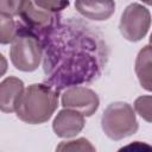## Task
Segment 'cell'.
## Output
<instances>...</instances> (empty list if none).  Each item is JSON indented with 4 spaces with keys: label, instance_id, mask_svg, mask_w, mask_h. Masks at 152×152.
Masks as SVG:
<instances>
[{
    "label": "cell",
    "instance_id": "obj_1",
    "mask_svg": "<svg viewBox=\"0 0 152 152\" xmlns=\"http://www.w3.org/2000/svg\"><path fill=\"white\" fill-rule=\"evenodd\" d=\"M58 107V93L49 86L34 83L28 86L17 106V116L30 125L46 122Z\"/></svg>",
    "mask_w": 152,
    "mask_h": 152
},
{
    "label": "cell",
    "instance_id": "obj_2",
    "mask_svg": "<svg viewBox=\"0 0 152 152\" xmlns=\"http://www.w3.org/2000/svg\"><path fill=\"white\" fill-rule=\"evenodd\" d=\"M101 127L112 140H121L137 133L139 124L134 109L127 102H113L103 110Z\"/></svg>",
    "mask_w": 152,
    "mask_h": 152
},
{
    "label": "cell",
    "instance_id": "obj_3",
    "mask_svg": "<svg viewBox=\"0 0 152 152\" xmlns=\"http://www.w3.org/2000/svg\"><path fill=\"white\" fill-rule=\"evenodd\" d=\"M11 62L15 69L25 72L38 69L42 61V46L31 34H17L10 50Z\"/></svg>",
    "mask_w": 152,
    "mask_h": 152
},
{
    "label": "cell",
    "instance_id": "obj_4",
    "mask_svg": "<svg viewBox=\"0 0 152 152\" xmlns=\"http://www.w3.org/2000/svg\"><path fill=\"white\" fill-rule=\"evenodd\" d=\"M151 21L150 11L145 6L133 2L124 10L119 28L125 39L129 42H139L147 34Z\"/></svg>",
    "mask_w": 152,
    "mask_h": 152
},
{
    "label": "cell",
    "instance_id": "obj_5",
    "mask_svg": "<svg viewBox=\"0 0 152 152\" xmlns=\"http://www.w3.org/2000/svg\"><path fill=\"white\" fill-rule=\"evenodd\" d=\"M64 108L74 109L84 116H91L99 108L97 94L87 87H71L66 89L61 99Z\"/></svg>",
    "mask_w": 152,
    "mask_h": 152
},
{
    "label": "cell",
    "instance_id": "obj_6",
    "mask_svg": "<svg viewBox=\"0 0 152 152\" xmlns=\"http://www.w3.org/2000/svg\"><path fill=\"white\" fill-rule=\"evenodd\" d=\"M84 125V115L74 109L63 108L53 119L52 129L59 138H72L83 129Z\"/></svg>",
    "mask_w": 152,
    "mask_h": 152
},
{
    "label": "cell",
    "instance_id": "obj_7",
    "mask_svg": "<svg viewBox=\"0 0 152 152\" xmlns=\"http://www.w3.org/2000/svg\"><path fill=\"white\" fill-rule=\"evenodd\" d=\"M24 82L14 76L6 77L0 84V109L4 113L17 110L18 102L24 93Z\"/></svg>",
    "mask_w": 152,
    "mask_h": 152
},
{
    "label": "cell",
    "instance_id": "obj_8",
    "mask_svg": "<svg viewBox=\"0 0 152 152\" xmlns=\"http://www.w3.org/2000/svg\"><path fill=\"white\" fill-rule=\"evenodd\" d=\"M75 7L83 17L102 21L109 19L115 11L114 0H75Z\"/></svg>",
    "mask_w": 152,
    "mask_h": 152
},
{
    "label": "cell",
    "instance_id": "obj_9",
    "mask_svg": "<svg viewBox=\"0 0 152 152\" xmlns=\"http://www.w3.org/2000/svg\"><path fill=\"white\" fill-rule=\"evenodd\" d=\"M19 15L27 26L33 28H46L52 21V12L39 7L33 0L23 1Z\"/></svg>",
    "mask_w": 152,
    "mask_h": 152
},
{
    "label": "cell",
    "instance_id": "obj_10",
    "mask_svg": "<svg viewBox=\"0 0 152 152\" xmlns=\"http://www.w3.org/2000/svg\"><path fill=\"white\" fill-rule=\"evenodd\" d=\"M135 75L140 86L152 93V45H145L137 55Z\"/></svg>",
    "mask_w": 152,
    "mask_h": 152
},
{
    "label": "cell",
    "instance_id": "obj_11",
    "mask_svg": "<svg viewBox=\"0 0 152 152\" xmlns=\"http://www.w3.org/2000/svg\"><path fill=\"white\" fill-rule=\"evenodd\" d=\"M18 32L15 23L12 15L1 13L0 14V42L1 44H10L14 40Z\"/></svg>",
    "mask_w": 152,
    "mask_h": 152
},
{
    "label": "cell",
    "instance_id": "obj_12",
    "mask_svg": "<svg viewBox=\"0 0 152 152\" xmlns=\"http://www.w3.org/2000/svg\"><path fill=\"white\" fill-rule=\"evenodd\" d=\"M134 110L147 122H152V95H142L135 99Z\"/></svg>",
    "mask_w": 152,
    "mask_h": 152
},
{
    "label": "cell",
    "instance_id": "obj_13",
    "mask_svg": "<svg viewBox=\"0 0 152 152\" xmlns=\"http://www.w3.org/2000/svg\"><path fill=\"white\" fill-rule=\"evenodd\" d=\"M57 151H95V147L86 138H78L76 140L62 141L57 147Z\"/></svg>",
    "mask_w": 152,
    "mask_h": 152
},
{
    "label": "cell",
    "instance_id": "obj_14",
    "mask_svg": "<svg viewBox=\"0 0 152 152\" xmlns=\"http://www.w3.org/2000/svg\"><path fill=\"white\" fill-rule=\"evenodd\" d=\"M39 7L50 11V12H59L69 6V0H33Z\"/></svg>",
    "mask_w": 152,
    "mask_h": 152
},
{
    "label": "cell",
    "instance_id": "obj_15",
    "mask_svg": "<svg viewBox=\"0 0 152 152\" xmlns=\"http://www.w3.org/2000/svg\"><path fill=\"white\" fill-rule=\"evenodd\" d=\"M24 0H1V13L8 15H19V11Z\"/></svg>",
    "mask_w": 152,
    "mask_h": 152
},
{
    "label": "cell",
    "instance_id": "obj_16",
    "mask_svg": "<svg viewBox=\"0 0 152 152\" xmlns=\"http://www.w3.org/2000/svg\"><path fill=\"white\" fill-rule=\"evenodd\" d=\"M0 57H1V61H2V71H1V74H4L5 70H6V63H5V58H4V56L1 55Z\"/></svg>",
    "mask_w": 152,
    "mask_h": 152
},
{
    "label": "cell",
    "instance_id": "obj_17",
    "mask_svg": "<svg viewBox=\"0 0 152 152\" xmlns=\"http://www.w3.org/2000/svg\"><path fill=\"white\" fill-rule=\"evenodd\" d=\"M140 1H142V2L146 4V5H151V6H152V0H140Z\"/></svg>",
    "mask_w": 152,
    "mask_h": 152
},
{
    "label": "cell",
    "instance_id": "obj_18",
    "mask_svg": "<svg viewBox=\"0 0 152 152\" xmlns=\"http://www.w3.org/2000/svg\"><path fill=\"white\" fill-rule=\"evenodd\" d=\"M150 44L152 45V33H151V36H150Z\"/></svg>",
    "mask_w": 152,
    "mask_h": 152
}]
</instances>
